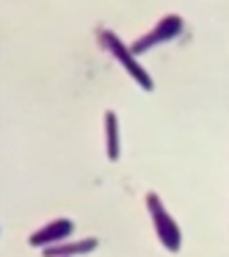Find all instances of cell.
I'll return each mask as SVG.
<instances>
[{
	"mask_svg": "<svg viewBox=\"0 0 229 257\" xmlns=\"http://www.w3.org/2000/svg\"><path fill=\"white\" fill-rule=\"evenodd\" d=\"M97 42H100L102 50L111 53V56L116 58V61L122 64L124 69H127V75H130V78H133L144 91H152V89H155V80H152V75L138 64V56H135V53L130 50V47L124 45V42L119 39V36L113 34L111 28H97Z\"/></svg>",
	"mask_w": 229,
	"mask_h": 257,
	"instance_id": "cell-1",
	"label": "cell"
},
{
	"mask_svg": "<svg viewBox=\"0 0 229 257\" xmlns=\"http://www.w3.org/2000/svg\"><path fill=\"white\" fill-rule=\"evenodd\" d=\"M146 210H149V218L155 224V235L160 238L163 249L177 254L182 249V232H179V224L171 218V213L163 207L160 196L157 194H146Z\"/></svg>",
	"mask_w": 229,
	"mask_h": 257,
	"instance_id": "cell-2",
	"label": "cell"
},
{
	"mask_svg": "<svg viewBox=\"0 0 229 257\" xmlns=\"http://www.w3.org/2000/svg\"><path fill=\"white\" fill-rule=\"evenodd\" d=\"M182 31H185V20L179 17V14H166L163 20H157V25L152 31H146L144 36H138V39L130 45V50H133L135 56H144V53L152 50V47L168 45V42L179 39Z\"/></svg>",
	"mask_w": 229,
	"mask_h": 257,
	"instance_id": "cell-3",
	"label": "cell"
},
{
	"mask_svg": "<svg viewBox=\"0 0 229 257\" xmlns=\"http://www.w3.org/2000/svg\"><path fill=\"white\" fill-rule=\"evenodd\" d=\"M75 235V221L72 218H56V221L45 224V227H39L34 235L28 238L31 246H36V249H47V246H56V243H64V240H69Z\"/></svg>",
	"mask_w": 229,
	"mask_h": 257,
	"instance_id": "cell-4",
	"label": "cell"
},
{
	"mask_svg": "<svg viewBox=\"0 0 229 257\" xmlns=\"http://www.w3.org/2000/svg\"><path fill=\"white\" fill-rule=\"evenodd\" d=\"M94 249H100V240L97 238H78V240L69 238L64 243L42 249V257H83V254H91Z\"/></svg>",
	"mask_w": 229,
	"mask_h": 257,
	"instance_id": "cell-5",
	"label": "cell"
},
{
	"mask_svg": "<svg viewBox=\"0 0 229 257\" xmlns=\"http://www.w3.org/2000/svg\"><path fill=\"white\" fill-rule=\"evenodd\" d=\"M102 133H105V155H108V161L116 163L119 155H122V139H119V116H116V111L102 113Z\"/></svg>",
	"mask_w": 229,
	"mask_h": 257,
	"instance_id": "cell-6",
	"label": "cell"
}]
</instances>
